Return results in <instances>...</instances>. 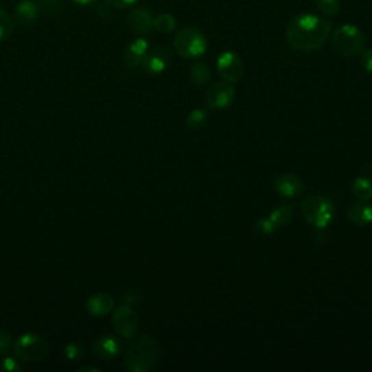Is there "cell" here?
Returning a JSON list of instances; mask_svg holds the SVG:
<instances>
[{"instance_id": "6da1fadb", "label": "cell", "mask_w": 372, "mask_h": 372, "mask_svg": "<svg viewBox=\"0 0 372 372\" xmlns=\"http://www.w3.org/2000/svg\"><path fill=\"white\" fill-rule=\"evenodd\" d=\"M332 25L325 18L313 14L298 15L286 27V41L294 50L317 51L329 40Z\"/></svg>"}, {"instance_id": "7a4b0ae2", "label": "cell", "mask_w": 372, "mask_h": 372, "mask_svg": "<svg viewBox=\"0 0 372 372\" xmlns=\"http://www.w3.org/2000/svg\"><path fill=\"white\" fill-rule=\"evenodd\" d=\"M127 367L133 372H149L159 361V346L149 336H140L129 345Z\"/></svg>"}, {"instance_id": "3957f363", "label": "cell", "mask_w": 372, "mask_h": 372, "mask_svg": "<svg viewBox=\"0 0 372 372\" xmlns=\"http://www.w3.org/2000/svg\"><path fill=\"white\" fill-rule=\"evenodd\" d=\"M367 38L364 32L351 23H345L339 27L332 35L333 50L342 57L354 58L361 55L365 50Z\"/></svg>"}, {"instance_id": "277c9868", "label": "cell", "mask_w": 372, "mask_h": 372, "mask_svg": "<svg viewBox=\"0 0 372 372\" xmlns=\"http://www.w3.org/2000/svg\"><path fill=\"white\" fill-rule=\"evenodd\" d=\"M301 215L316 229H327L334 219V202L325 195H311L301 203Z\"/></svg>"}, {"instance_id": "5b68a950", "label": "cell", "mask_w": 372, "mask_h": 372, "mask_svg": "<svg viewBox=\"0 0 372 372\" xmlns=\"http://www.w3.org/2000/svg\"><path fill=\"white\" fill-rule=\"evenodd\" d=\"M175 51L182 58L190 60L206 54L208 48L207 37L197 28H184L173 40Z\"/></svg>"}, {"instance_id": "8992f818", "label": "cell", "mask_w": 372, "mask_h": 372, "mask_svg": "<svg viewBox=\"0 0 372 372\" xmlns=\"http://www.w3.org/2000/svg\"><path fill=\"white\" fill-rule=\"evenodd\" d=\"M14 352L22 361L40 362L48 354V345L40 334H22L14 343Z\"/></svg>"}, {"instance_id": "52a82bcc", "label": "cell", "mask_w": 372, "mask_h": 372, "mask_svg": "<svg viewBox=\"0 0 372 372\" xmlns=\"http://www.w3.org/2000/svg\"><path fill=\"white\" fill-rule=\"evenodd\" d=\"M112 326L121 338L134 339L140 330V316L131 306H123L114 313Z\"/></svg>"}, {"instance_id": "ba28073f", "label": "cell", "mask_w": 372, "mask_h": 372, "mask_svg": "<svg viewBox=\"0 0 372 372\" xmlns=\"http://www.w3.org/2000/svg\"><path fill=\"white\" fill-rule=\"evenodd\" d=\"M236 99V89L233 83L229 82H217L212 83V85L206 92V103L210 110L214 111H221L227 110L233 105Z\"/></svg>"}, {"instance_id": "9c48e42d", "label": "cell", "mask_w": 372, "mask_h": 372, "mask_svg": "<svg viewBox=\"0 0 372 372\" xmlns=\"http://www.w3.org/2000/svg\"><path fill=\"white\" fill-rule=\"evenodd\" d=\"M217 70L220 76L229 83H238L243 77L245 66L242 58L233 51H224L217 60Z\"/></svg>"}, {"instance_id": "30bf717a", "label": "cell", "mask_w": 372, "mask_h": 372, "mask_svg": "<svg viewBox=\"0 0 372 372\" xmlns=\"http://www.w3.org/2000/svg\"><path fill=\"white\" fill-rule=\"evenodd\" d=\"M172 62V51L167 47L154 48L153 51H149L146 57L142 58L141 67L149 75H160L167 69Z\"/></svg>"}, {"instance_id": "8fae6325", "label": "cell", "mask_w": 372, "mask_h": 372, "mask_svg": "<svg viewBox=\"0 0 372 372\" xmlns=\"http://www.w3.org/2000/svg\"><path fill=\"white\" fill-rule=\"evenodd\" d=\"M273 186L280 195L285 198H295L304 194L306 184L294 173H282L273 179Z\"/></svg>"}, {"instance_id": "7c38bea8", "label": "cell", "mask_w": 372, "mask_h": 372, "mask_svg": "<svg viewBox=\"0 0 372 372\" xmlns=\"http://www.w3.org/2000/svg\"><path fill=\"white\" fill-rule=\"evenodd\" d=\"M153 19L154 16L151 15V12L149 9L137 8L136 10L131 12L128 25L131 29H133V32L138 35H144L153 31Z\"/></svg>"}, {"instance_id": "4fadbf2b", "label": "cell", "mask_w": 372, "mask_h": 372, "mask_svg": "<svg viewBox=\"0 0 372 372\" xmlns=\"http://www.w3.org/2000/svg\"><path fill=\"white\" fill-rule=\"evenodd\" d=\"M123 349V345L114 336H102L93 345L95 355L103 359V361H110L114 359Z\"/></svg>"}, {"instance_id": "5bb4252c", "label": "cell", "mask_w": 372, "mask_h": 372, "mask_svg": "<svg viewBox=\"0 0 372 372\" xmlns=\"http://www.w3.org/2000/svg\"><path fill=\"white\" fill-rule=\"evenodd\" d=\"M347 219L355 225L367 227L372 224V206L368 201L354 202L347 208Z\"/></svg>"}, {"instance_id": "9a60e30c", "label": "cell", "mask_w": 372, "mask_h": 372, "mask_svg": "<svg viewBox=\"0 0 372 372\" xmlns=\"http://www.w3.org/2000/svg\"><path fill=\"white\" fill-rule=\"evenodd\" d=\"M149 48H150V44L147 40H144V38H138V40L131 42L125 50V55H124L125 64L131 69L141 66L142 58L146 57V54L149 53Z\"/></svg>"}, {"instance_id": "2e32d148", "label": "cell", "mask_w": 372, "mask_h": 372, "mask_svg": "<svg viewBox=\"0 0 372 372\" xmlns=\"http://www.w3.org/2000/svg\"><path fill=\"white\" fill-rule=\"evenodd\" d=\"M294 215H295V208L293 203H282V206L275 208L266 219L273 229V232H277L290 224L294 219Z\"/></svg>"}, {"instance_id": "e0dca14e", "label": "cell", "mask_w": 372, "mask_h": 372, "mask_svg": "<svg viewBox=\"0 0 372 372\" xmlns=\"http://www.w3.org/2000/svg\"><path fill=\"white\" fill-rule=\"evenodd\" d=\"M40 6L34 0H21L15 8V19L19 25H31L38 18Z\"/></svg>"}, {"instance_id": "ac0fdd59", "label": "cell", "mask_w": 372, "mask_h": 372, "mask_svg": "<svg viewBox=\"0 0 372 372\" xmlns=\"http://www.w3.org/2000/svg\"><path fill=\"white\" fill-rule=\"evenodd\" d=\"M114 304H115V301L111 295L96 294L88 299L86 307L92 316L102 317V316L110 313V311L114 308Z\"/></svg>"}, {"instance_id": "d6986e66", "label": "cell", "mask_w": 372, "mask_h": 372, "mask_svg": "<svg viewBox=\"0 0 372 372\" xmlns=\"http://www.w3.org/2000/svg\"><path fill=\"white\" fill-rule=\"evenodd\" d=\"M352 195L359 201L372 199V181L367 176H358L351 185Z\"/></svg>"}, {"instance_id": "ffe728a7", "label": "cell", "mask_w": 372, "mask_h": 372, "mask_svg": "<svg viewBox=\"0 0 372 372\" xmlns=\"http://www.w3.org/2000/svg\"><path fill=\"white\" fill-rule=\"evenodd\" d=\"M189 77H190V82L194 83V85L203 86V85H207V83L211 80L212 71H211V69H210V66L207 63L198 62V63H195L194 66L190 67Z\"/></svg>"}, {"instance_id": "44dd1931", "label": "cell", "mask_w": 372, "mask_h": 372, "mask_svg": "<svg viewBox=\"0 0 372 372\" xmlns=\"http://www.w3.org/2000/svg\"><path fill=\"white\" fill-rule=\"evenodd\" d=\"M208 118H210L208 111H206V110H194V111H190L186 115L185 125H186L188 129L199 131V129H202L203 127L207 125Z\"/></svg>"}, {"instance_id": "7402d4cb", "label": "cell", "mask_w": 372, "mask_h": 372, "mask_svg": "<svg viewBox=\"0 0 372 372\" xmlns=\"http://www.w3.org/2000/svg\"><path fill=\"white\" fill-rule=\"evenodd\" d=\"M177 27V21L171 14H160L153 19V29L162 34H172Z\"/></svg>"}, {"instance_id": "603a6c76", "label": "cell", "mask_w": 372, "mask_h": 372, "mask_svg": "<svg viewBox=\"0 0 372 372\" xmlns=\"http://www.w3.org/2000/svg\"><path fill=\"white\" fill-rule=\"evenodd\" d=\"M15 21L6 10L0 9V42L6 41L12 34H14Z\"/></svg>"}, {"instance_id": "cb8c5ba5", "label": "cell", "mask_w": 372, "mask_h": 372, "mask_svg": "<svg viewBox=\"0 0 372 372\" xmlns=\"http://www.w3.org/2000/svg\"><path fill=\"white\" fill-rule=\"evenodd\" d=\"M314 3L326 16H334L340 12V0H314Z\"/></svg>"}, {"instance_id": "d4e9b609", "label": "cell", "mask_w": 372, "mask_h": 372, "mask_svg": "<svg viewBox=\"0 0 372 372\" xmlns=\"http://www.w3.org/2000/svg\"><path fill=\"white\" fill-rule=\"evenodd\" d=\"M66 356L69 359H71V361H76V359H79V358L83 356V347L80 345H76V343L67 345V347H66Z\"/></svg>"}, {"instance_id": "484cf974", "label": "cell", "mask_w": 372, "mask_h": 372, "mask_svg": "<svg viewBox=\"0 0 372 372\" xmlns=\"http://www.w3.org/2000/svg\"><path fill=\"white\" fill-rule=\"evenodd\" d=\"M10 347H12L10 334L5 329H0V354L9 352Z\"/></svg>"}, {"instance_id": "4316f807", "label": "cell", "mask_w": 372, "mask_h": 372, "mask_svg": "<svg viewBox=\"0 0 372 372\" xmlns=\"http://www.w3.org/2000/svg\"><path fill=\"white\" fill-rule=\"evenodd\" d=\"M361 64L369 75H372V48L364 50V53L361 54Z\"/></svg>"}, {"instance_id": "83f0119b", "label": "cell", "mask_w": 372, "mask_h": 372, "mask_svg": "<svg viewBox=\"0 0 372 372\" xmlns=\"http://www.w3.org/2000/svg\"><path fill=\"white\" fill-rule=\"evenodd\" d=\"M137 2H138V0H105L106 5H110V6L116 8V9H124V8H128V6H133Z\"/></svg>"}, {"instance_id": "f1b7e54d", "label": "cell", "mask_w": 372, "mask_h": 372, "mask_svg": "<svg viewBox=\"0 0 372 372\" xmlns=\"http://www.w3.org/2000/svg\"><path fill=\"white\" fill-rule=\"evenodd\" d=\"M124 298H125V301H127L128 306L138 304V298L136 297V293H134V291H127L125 295H124Z\"/></svg>"}, {"instance_id": "f546056e", "label": "cell", "mask_w": 372, "mask_h": 372, "mask_svg": "<svg viewBox=\"0 0 372 372\" xmlns=\"http://www.w3.org/2000/svg\"><path fill=\"white\" fill-rule=\"evenodd\" d=\"M3 367L5 369H9V371H19V365L14 361V359H6Z\"/></svg>"}, {"instance_id": "4dcf8cb0", "label": "cell", "mask_w": 372, "mask_h": 372, "mask_svg": "<svg viewBox=\"0 0 372 372\" xmlns=\"http://www.w3.org/2000/svg\"><path fill=\"white\" fill-rule=\"evenodd\" d=\"M73 2L80 5V6H89V5H92L95 2V0H73Z\"/></svg>"}]
</instances>
